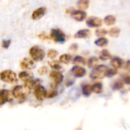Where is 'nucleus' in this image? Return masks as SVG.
I'll use <instances>...</instances> for the list:
<instances>
[{"instance_id": "1", "label": "nucleus", "mask_w": 130, "mask_h": 130, "mask_svg": "<svg viewBox=\"0 0 130 130\" xmlns=\"http://www.w3.org/2000/svg\"><path fill=\"white\" fill-rule=\"evenodd\" d=\"M0 79L5 83H10V84H14L17 83L18 82L17 75L15 74L14 72L10 69L2 71L0 73Z\"/></svg>"}, {"instance_id": "2", "label": "nucleus", "mask_w": 130, "mask_h": 130, "mask_svg": "<svg viewBox=\"0 0 130 130\" xmlns=\"http://www.w3.org/2000/svg\"><path fill=\"white\" fill-rule=\"evenodd\" d=\"M29 53H30L32 59L36 62H40V61L43 60L45 57V52L39 46H32L29 50Z\"/></svg>"}, {"instance_id": "3", "label": "nucleus", "mask_w": 130, "mask_h": 130, "mask_svg": "<svg viewBox=\"0 0 130 130\" xmlns=\"http://www.w3.org/2000/svg\"><path fill=\"white\" fill-rule=\"evenodd\" d=\"M107 70V68L104 65L97 66L95 68H94L93 71L91 72L90 75V77L92 79H101L105 76Z\"/></svg>"}, {"instance_id": "4", "label": "nucleus", "mask_w": 130, "mask_h": 130, "mask_svg": "<svg viewBox=\"0 0 130 130\" xmlns=\"http://www.w3.org/2000/svg\"><path fill=\"white\" fill-rule=\"evenodd\" d=\"M30 92V90H28L27 88H25L24 85H17L14 88L12 91V95L18 99H22L24 98L27 94H29Z\"/></svg>"}, {"instance_id": "5", "label": "nucleus", "mask_w": 130, "mask_h": 130, "mask_svg": "<svg viewBox=\"0 0 130 130\" xmlns=\"http://www.w3.org/2000/svg\"><path fill=\"white\" fill-rule=\"evenodd\" d=\"M50 37L56 43H63L66 41V35L59 29H52L50 32Z\"/></svg>"}, {"instance_id": "6", "label": "nucleus", "mask_w": 130, "mask_h": 130, "mask_svg": "<svg viewBox=\"0 0 130 130\" xmlns=\"http://www.w3.org/2000/svg\"><path fill=\"white\" fill-rule=\"evenodd\" d=\"M34 95L37 98V100L40 101H43L45 98H46L47 97V91L45 89L44 87H43L41 85H38L37 87H36L34 88Z\"/></svg>"}, {"instance_id": "7", "label": "nucleus", "mask_w": 130, "mask_h": 130, "mask_svg": "<svg viewBox=\"0 0 130 130\" xmlns=\"http://www.w3.org/2000/svg\"><path fill=\"white\" fill-rule=\"evenodd\" d=\"M20 66L24 70H30V69H32L34 68L35 63H34V61L32 59L26 57V58L23 59L21 61Z\"/></svg>"}, {"instance_id": "8", "label": "nucleus", "mask_w": 130, "mask_h": 130, "mask_svg": "<svg viewBox=\"0 0 130 130\" xmlns=\"http://www.w3.org/2000/svg\"><path fill=\"white\" fill-rule=\"evenodd\" d=\"M71 72L75 78H82L86 75V69L79 66H75L71 69Z\"/></svg>"}, {"instance_id": "9", "label": "nucleus", "mask_w": 130, "mask_h": 130, "mask_svg": "<svg viewBox=\"0 0 130 130\" xmlns=\"http://www.w3.org/2000/svg\"><path fill=\"white\" fill-rule=\"evenodd\" d=\"M50 77L51 78H53L55 85H58L61 84L63 81V78H64L63 75L58 71H52L50 73Z\"/></svg>"}, {"instance_id": "10", "label": "nucleus", "mask_w": 130, "mask_h": 130, "mask_svg": "<svg viewBox=\"0 0 130 130\" xmlns=\"http://www.w3.org/2000/svg\"><path fill=\"white\" fill-rule=\"evenodd\" d=\"M11 100V92L5 89L0 90V105L5 104L6 102H8Z\"/></svg>"}, {"instance_id": "11", "label": "nucleus", "mask_w": 130, "mask_h": 130, "mask_svg": "<svg viewBox=\"0 0 130 130\" xmlns=\"http://www.w3.org/2000/svg\"><path fill=\"white\" fill-rule=\"evenodd\" d=\"M86 24L90 27H98L102 24V20L98 17H90L88 18Z\"/></svg>"}, {"instance_id": "12", "label": "nucleus", "mask_w": 130, "mask_h": 130, "mask_svg": "<svg viewBox=\"0 0 130 130\" xmlns=\"http://www.w3.org/2000/svg\"><path fill=\"white\" fill-rule=\"evenodd\" d=\"M71 15L74 19H75L78 21H84L86 18V16H87L86 12L84 11H82V10H76V11L73 10L71 12Z\"/></svg>"}, {"instance_id": "13", "label": "nucleus", "mask_w": 130, "mask_h": 130, "mask_svg": "<svg viewBox=\"0 0 130 130\" xmlns=\"http://www.w3.org/2000/svg\"><path fill=\"white\" fill-rule=\"evenodd\" d=\"M40 83H41V81H40L39 78H37V79H34V78H33V79H30V80H29V81L25 82L24 86L25 88H27L28 90L30 91V90H32V89L34 90V88H35L36 87H37L38 85H40Z\"/></svg>"}, {"instance_id": "14", "label": "nucleus", "mask_w": 130, "mask_h": 130, "mask_svg": "<svg viewBox=\"0 0 130 130\" xmlns=\"http://www.w3.org/2000/svg\"><path fill=\"white\" fill-rule=\"evenodd\" d=\"M46 8L45 7H40L36 10L34 11L33 14H32V19L34 20H39L46 13Z\"/></svg>"}, {"instance_id": "15", "label": "nucleus", "mask_w": 130, "mask_h": 130, "mask_svg": "<svg viewBox=\"0 0 130 130\" xmlns=\"http://www.w3.org/2000/svg\"><path fill=\"white\" fill-rule=\"evenodd\" d=\"M90 35H91V32L89 30L82 29V30H78L75 34V38H87V37H89Z\"/></svg>"}, {"instance_id": "16", "label": "nucleus", "mask_w": 130, "mask_h": 130, "mask_svg": "<svg viewBox=\"0 0 130 130\" xmlns=\"http://www.w3.org/2000/svg\"><path fill=\"white\" fill-rule=\"evenodd\" d=\"M111 65L113 67V69H120L123 66V60L119 57H113L111 59Z\"/></svg>"}, {"instance_id": "17", "label": "nucleus", "mask_w": 130, "mask_h": 130, "mask_svg": "<svg viewBox=\"0 0 130 130\" xmlns=\"http://www.w3.org/2000/svg\"><path fill=\"white\" fill-rule=\"evenodd\" d=\"M18 77H19L20 79H21L22 81H24V82H25L27 81H29L30 79H33L34 75H33L32 73H30V72H26V71H23V72H21L19 73Z\"/></svg>"}, {"instance_id": "18", "label": "nucleus", "mask_w": 130, "mask_h": 130, "mask_svg": "<svg viewBox=\"0 0 130 130\" xmlns=\"http://www.w3.org/2000/svg\"><path fill=\"white\" fill-rule=\"evenodd\" d=\"M111 58V54L107 50H103L101 51L99 54V59L102 61H105L107 59H110Z\"/></svg>"}, {"instance_id": "19", "label": "nucleus", "mask_w": 130, "mask_h": 130, "mask_svg": "<svg viewBox=\"0 0 130 130\" xmlns=\"http://www.w3.org/2000/svg\"><path fill=\"white\" fill-rule=\"evenodd\" d=\"M91 89H92V92H94V93H96V94L101 93L102 90H103L102 83L97 82V83L94 84L93 85H91Z\"/></svg>"}, {"instance_id": "20", "label": "nucleus", "mask_w": 130, "mask_h": 130, "mask_svg": "<svg viewBox=\"0 0 130 130\" xmlns=\"http://www.w3.org/2000/svg\"><path fill=\"white\" fill-rule=\"evenodd\" d=\"M94 43L101 47L105 46L108 44V40L105 37H101V38H98V40H96L94 41Z\"/></svg>"}, {"instance_id": "21", "label": "nucleus", "mask_w": 130, "mask_h": 130, "mask_svg": "<svg viewBox=\"0 0 130 130\" xmlns=\"http://www.w3.org/2000/svg\"><path fill=\"white\" fill-rule=\"evenodd\" d=\"M98 63V59L95 56L91 57L87 62V64L89 68H95Z\"/></svg>"}, {"instance_id": "22", "label": "nucleus", "mask_w": 130, "mask_h": 130, "mask_svg": "<svg viewBox=\"0 0 130 130\" xmlns=\"http://www.w3.org/2000/svg\"><path fill=\"white\" fill-rule=\"evenodd\" d=\"M104 21L107 25H112L116 23V18L113 15H107L104 18Z\"/></svg>"}, {"instance_id": "23", "label": "nucleus", "mask_w": 130, "mask_h": 130, "mask_svg": "<svg viewBox=\"0 0 130 130\" xmlns=\"http://www.w3.org/2000/svg\"><path fill=\"white\" fill-rule=\"evenodd\" d=\"M92 93V89H91V85H84L82 87V94L86 96V97H88Z\"/></svg>"}, {"instance_id": "24", "label": "nucleus", "mask_w": 130, "mask_h": 130, "mask_svg": "<svg viewBox=\"0 0 130 130\" xmlns=\"http://www.w3.org/2000/svg\"><path fill=\"white\" fill-rule=\"evenodd\" d=\"M78 6L80 10L83 11V10H85L88 8V5H89V1H87V0H81V1H78Z\"/></svg>"}, {"instance_id": "25", "label": "nucleus", "mask_w": 130, "mask_h": 130, "mask_svg": "<svg viewBox=\"0 0 130 130\" xmlns=\"http://www.w3.org/2000/svg\"><path fill=\"white\" fill-rule=\"evenodd\" d=\"M48 64L50 65V66L54 69V71H57V70H59L62 69V66L61 65L59 64V61H56V60H53L51 62H49Z\"/></svg>"}, {"instance_id": "26", "label": "nucleus", "mask_w": 130, "mask_h": 130, "mask_svg": "<svg viewBox=\"0 0 130 130\" xmlns=\"http://www.w3.org/2000/svg\"><path fill=\"white\" fill-rule=\"evenodd\" d=\"M72 57L71 56H69V54H62L59 56V62H62L64 64H68L69 62V61L71 60Z\"/></svg>"}, {"instance_id": "27", "label": "nucleus", "mask_w": 130, "mask_h": 130, "mask_svg": "<svg viewBox=\"0 0 130 130\" xmlns=\"http://www.w3.org/2000/svg\"><path fill=\"white\" fill-rule=\"evenodd\" d=\"M108 34L113 37H117L120 34V29L118 27H113L108 31Z\"/></svg>"}, {"instance_id": "28", "label": "nucleus", "mask_w": 130, "mask_h": 130, "mask_svg": "<svg viewBox=\"0 0 130 130\" xmlns=\"http://www.w3.org/2000/svg\"><path fill=\"white\" fill-rule=\"evenodd\" d=\"M73 63L74 64H81V65H85L87 63V61L85 58L80 56H77L75 57L74 60H73Z\"/></svg>"}, {"instance_id": "29", "label": "nucleus", "mask_w": 130, "mask_h": 130, "mask_svg": "<svg viewBox=\"0 0 130 130\" xmlns=\"http://www.w3.org/2000/svg\"><path fill=\"white\" fill-rule=\"evenodd\" d=\"M123 85H124V82L123 81H117L116 82L113 83V86H112V88L113 90H120L121 88H123Z\"/></svg>"}, {"instance_id": "30", "label": "nucleus", "mask_w": 130, "mask_h": 130, "mask_svg": "<svg viewBox=\"0 0 130 130\" xmlns=\"http://www.w3.org/2000/svg\"><path fill=\"white\" fill-rule=\"evenodd\" d=\"M117 73V70L115 69H107V72H106V74H105V76L106 77H108V78H110V77H113L114 75H116Z\"/></svg>"}, {"instance_id": "31", "label": "nucleus", "mask_w": 130, "mask_h": 130, "mask_svg": "<svg viewBox=\"0 0 130 130\" xmlns=\"http://www.w3.org/2000/svg\"><path fill=\"white\" fill-rule=\"evenodd\" d=\"M58 55V52L55 50H49L47 52V56L50 59H55Z\"/></svg>"}, {"instance_id": "32", "label": "nucleus", "mask_w": 130, "mask_h": 130, "mask_svg": "<svg viewBox=\"0 0 130 130\" xmlns=\"http://www.w3.org/2000/svg\"><path fill=\"white\" fill-rule=\"evenodd\" d=\"M107 34V31L104 29H98L95 32L96 36L99 37V38H101L103 37H104L106 34Z\"/></svg>"}, {"instance_id": "33", "label": "nucleus", "mask_w": 130, "mask_h": 130, "mask_svg": "<svg viewBox=\"0 0 130 130\" xmlns=\"http://www.w3.org/2000/svg\"><path fill=\"white\" fill-rule=\"evenodd\" d=\"M11 41L10 40H4L2 42V46L4 49H8L10 46V45H11Z\"/></svg>"}, {"instance_id": "34", "label": "nucleus", "mask_w": 130, "mask_h": 130, "mask_svg": "<svg viewBox=\"0 0 130 130\" xmlns=\"http://www.w3.org/2000/svg\"><path fill=\"white\" fill-rule=\"evenodd\" d=\"M37 72L40 75H45V74H46L48 72V68L46 67V66H42L37 70Z\"/></svg>"}, {"instance_id": "35", "label": "nucleus", "mask_w": 130, "mask_h": 130, "mask_svg": "<svg viewBox=\"0 0 130 130\" xmlns=\"http://www.w3.org/2000/svg\"><path fill=\"white\" fill-rule=\"evenodd\" d=\"M57 94H58V93H57L56 91L52 90V91H50V92L47 93V97L46 98H55Z\"/></svg>"}, {"instance_id": "36", "label": "nucleus", "mask_w": 130, "mask_h": 130, "mask_svg": "<svg viewBox=\"0 0 130 130\" xmlns=\"http://www.w3.org/2000/svg\"><path fill=\"white\" fill-rule=\"evenodd\" d=\"M123 82L126 85H130V76H125L123 78Z\"/></svg>"}, {"instance_id": "37", "label": "nucleus", "mask_w": 130, "mask_h": 130, "mask_svg": "<svg viewBox=\"0 0 130 130\" xmlns=\"http://www.w3.org/2000/svg\"><path fill=\"white\" fill-rule=\"evenodd\" d=\"M126 69H127V71L129 72H130V60L126 62Z\"/></svg>"}, {"instance_id": "38", "label": "nucleus", "mask_w": 130, "mask_h": 130, "mask_svg": "<svg viewBox=\"0 0 130 130\" xmlns=\"http://www.w3.org/2000/svg\"><path fill=\"white\" fill-rule=\"evenodd\" d=\"M70 49H71V50H76L78 49V44H76V43H74V44L71 45V46H70Z\"/></svg>"}]
</instances>
